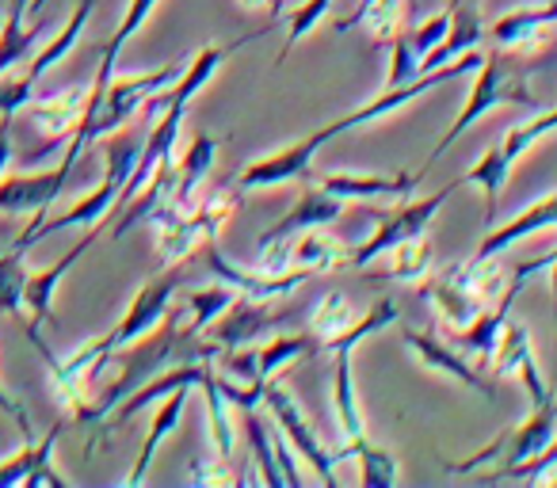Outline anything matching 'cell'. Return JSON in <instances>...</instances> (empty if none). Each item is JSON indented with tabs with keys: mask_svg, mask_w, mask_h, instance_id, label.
<instances>
[{
	"mask_svg": "<svg viewBox=\"0 0 557 488\" xmlns=\"http://www.w3.org/2000/svg\"><path fill=\"white\" fill-rule=\"evenodd\" d=\"M103 225V222H100ZM100 225H88L85 237L73 245L70 252H65L58 264L42 267V272H27V287H24V305L32 310V321L35 325H47V321H54V290L58 283L65 279V275L73 272V264H77L81 256H85L88 249L96 245V237H100Z\"/></svg>",
	"mask_w": 557,
	"mask_h": 488,
	"instance_id": "obj_22",
	"label": "cell"
},
{
	"mask_svg": "<svg viewBox=\"0 0 557 488\" xmlns=\"http://www.w3.org/2000/svg\"><path fill=\"white\" fill-rule=\"evenodd\" d=\"M287 321H290L287 310H271V302H263V298L240 295L237 302H233L230 310H225L222 317L207 328L210 343H202V348H207V355L214 359V351L248 348V343H256L268 333H275L278 325H287Z\"/></svg>",
	"mask_w": 557,
	"mask_h": 488,
	"instance_id": "obj_10",
	"label": "cell"
},
{
	"mask_svg": "<svg viewBox=\"0 0 557 488\" xmlns=\"http://www.w3.org/2000/svg\"><path fill=\"white\" fill-rule=\"evenodd\" d=\"M428 272H432V237L424 229L389 249V275L397 283H420Z\"/></svg>",
	"mask_w": 557,
	"mask_h": 488,
	"instance_id": "obj_34",
	"label": "cell"
},
{
	"mask_svg": "<svg viewBox=\"0 0 557 488\" xmlns=\"http://www.w3.org/2000/svg\"><path fill=\"white\" fill-rule=\"evenodd\" d=\"M141 141H146V138H141ZM141 141H111V146H108V176H103V184L96 187L92 195H85L81 202H73L65 214L42 217V222L27 225V229L16 237V245H12V249L27 252L32 245L54 237V233H62V229H88V225L108 222V217L119 210V202H123L126 179H131V172L138 168Z\"/></svg>",
	"mask_w": 557,
	"mask_h": 488,
	"instance_id": "obj_3",
	"label": "cell"
},
{
	"mask_svg": "<svg viewBox=\"0 0 557 488\" xmlns=\"http://www.w3.org/2000/svg\"><path fill=\"white\" fill-rule=\"evenodd\" d=\"M4 24H9V12H0V35H4Z\"/></svg>",
	"mask_w": 557,
	"mask_h": 488,
	"instance_id": "obj_49",
	"label": "cell"
},
{
	"mask_svg": "<svg viewBox=\"0 0 557 488\" xmlns=\"http://www.w3.org/2000/svg\"><path fill=\"white\" fill-rule=\"evenodd\" d=\"M554 431H557V397L546 404H539V409H531V416H527L523 424L500 431L488 447H481L478 454H470L466 462H447V470L470 473V470H481L485 462H500L493 473H485V480H500L508 470L527 465L534 454H542V450L549 447V439H554Z\"/></svg>",
	"mask_w": 557,
	"mask_h": 488,
	"instance_id": "obj_5",
	"label": "cell"
},
{
	"mask_svg": "<svg viewBox=\"0 0 557 488\" xmlns=\"http://www.w3.org/2000/svg\"><path fill=\"white\" fill-rule=\"evenodd\" d=\"M32 0H9V24H4V35H20L24 32V12Z\"/></svg>",
	"mask_w": 557,
	"mask_h": 488,
	"instance_id": "obj_47",
	"label": "cell"
},
{
	"mask_svg": "<svg viewBox=\"0 0 557 488\" xmlns=\"http://www.w3.org/2000/svg\"><path fill=\"white\" fill-rule=\"evenodd\" d=\"M27 252L12 249L0 256V313L20 317L24 310V287H27V267H24Z\"/></svg>",
	"mask_w": 557,
	"mask_h": 488,
	"instance_id": "obj_37",
	"label": "cell"
},
{
	"mask_svg": "<svg viewBox=\"0 0 557 488\" xmlns=\"http://www.w3.org/2000/svg\"><path fill=\"white\" fill-rule=\"evenodd\" d=\"M184 401H187V389H180V393H169L161 404H157V412H153V424H149L146 442H141V450H138V462H134V470L126 473V480H123V485L138 488L141 480H146L149 465H153L157 447H161V442L169 439L172 431H176L180 416H184Z\"/></svg>",
	"mask_w": 557,
	"mask_h": 488,
	"instance_id": "obj_28",
	"label": "cell"
},
{
	"mask_svg": "<svg viewBox=\"0 0 557 488\" xmlns=\"http://www.w3.org/2000/svg\"><path fill=\"white\" fill-rule=\"evenodd\" d=\"M481 35H485V24H481V0H455V16H450L447 39H443L432 54L420 58V77L432 70H443L447 62L470 54V50H478Z\"/></svg>",
	"mask_w": 557,
	"mask_h": 488,
	"instance_id": "obj_25",
	"label": "cell"
},
{
	"mask_svg": "<svg viewBox=\"0 0 557 488\" xmlns=\"http://www.w3.org/2000/svg\"><path fill=\"white\" fill-rule=\"evenodd\" d=\"M218 149H222V138L195 134V141L187 146V153L176 157V164H172L169 195H164V202L153 210V217L157 214H184V210L195 207V195H199V184L210 172V164H214ZM153 217H149V222H153Z\"/></svg>",
	"mask_w": 557,
	"mask_h": 488,
	"instance_id": "obj_19",
	"label": "cell"
},
{
	"mask_svg": "<svg viewBox=\"0 0 557 488\" xmlns=\"http://www.w3.org/2000/svg\"><path fill=\"white\" fill-rule=\"evenodd\" d=\"M321 146H325V138L313 130L310 138H298V141H290L287 149H278V153H268V157H260V161L245 164V168L237 172V179H233V187L245 195V191H263V187L290 184V179L310 184L313 157H318Z\"/></svg>",
	"mask_w": 557,
	"mask_h": 488,
	"instance_id": "obj_12",
	"label": "cell"
},
{
	"mask_svg": "<svg viewBox=\"0 0 557 488\" xmlns=\"http://www.w3.org/2000/svg\"><path fill=\"white\" fill-rule=\"evenodd\" d=\"M65 431V420L58 416L39 439H24V447L12 458L0 462V488L9 485H27V488H65L70 480L62 473H54V447Z\"/></svg>",
	"mask_w": 557,
	"mask_h": 488,
	"instance_id": "obj_14",
	"label": "cell"
},
{
	"mask_svg": "<svg viewBox=\"0 0 557 488\" xmlns=\"http://www.w3.org/2000/svg\"><path fill=\"white\" fill-rule=\"evenodd\" d=\"M549 470H557V435L549 439V447L542 450V454H534L527 465H516V470H508L500 480H542Z\"/></svg>",
	"mask_w": 557,
	"mask_h": 488,
	"instance_id": "obj_43",
	"label": "cell"
},
{
	"mask_svg": "<svg viewBox=\"0 0 557 488\" xmlns=\"http://www.w3.org/2000/svg\"><path fill=\"white\" fill-rule=\"evenodd\" d=\"M207 366H210V359H191V363H180V366H172V371H164V374H153V378H146L141 381L134 393H126V401H119L115 409L103 416V424L92 431V439H88V450L96 447V442H108L111 435L119 431L123 424H131L138 412H146L149 404H157V401H164L169 393H180V389H199V381H202V374H207Z\"/></svg>",
	"mask_w": 557,
	"mask_h": 488,
	"instance_id": "obj_7",
	"label": "cell"
},
{
	"mask_svg": "<svg viewBox=\"0 0 557 488\" xmlns=\"http://www.w3.org/2000/svg\"><path fill=\"white\" fill-rule=\"evenodd\" d=\"M0 412H4L9 420H16V427H20V435H24V439H35L32 416H27V409H24V404H20L16 397H12L4 386H0Z\"/></svg>",
	"mask_w": 557,
	"mask_h": 488,
	"instance_id": "obj_44",
	"label": "cell"
},
{
	"mask_svg": "<svg viewBox=\"0 0 557 488\" xmlns=\"http://www.w3.org/2000/svg\"><path fill=\"white\" fill-rule=\"evenodd\" d=\"M557 130V108L554 111H542V115H534V118H527V123H519V126H511L508 134H504V141H500V149L508 153V161L516 164L519 157L527 153L531 146H539L546 134H554Z\"/></svg>",
	"mask_w": 557,
	"mask_h": 488,
	"instance_id": "obj_38",
	"label": "cell"
},
{
	"mask_svg": "<svg viewBox=\"0 0 557 488\" xmlns=\"http://www.w3.org/2000/svg\"><path fill=\"white\" fill-rule=\"evenodd\" d=\"M351 348L333 351L336 366H333V412H336V431H341V442H336V462L341 458H356L359 450L367 447V420L363 409H359L356 397V378H351Z\"/></svg>",
	"mask_w": 557,
	"mask_h": 488,
	"instance_id": "obj_17",
	"label": "cell"
},
{
	"mask_svg": "<svg viewBox=\"0 0 557 488\" xmlns=\"http://www.w3.org/2000/svg\"><path fill=\"white\" fill-rule=\"evenodd\" d=\"M511 168H516V164H511L508 153L496 146V149H488V153H481L478 164H473L466 176H458L462 184L478 187V191L485 195V222L488 225L496 222V210H500V195H504V187H508V179H511Z\"/></svg>",
	"mask_w": 557,
	"mask_h": 488,
	"instance_id": "obj_29",
	"label": "cell"
},
{
	"mask_svg": "<svg viewBox=\"0 0 557 488\" xmlns=\"http://www.w3.org/2000/svg\"><path fill=\"white\" fill-rule=\"evenodd\" d=\"M450 16H455V0H447V9L435 12V16H428L424 24H417V27H412V32H409L412 50H417L420 58L432 54V50L440 47L443 39H447V32H450Z\"/></svg>",
	"mask_w": 557,
	"mask_h": 488,
	"instance_id": "obj_42",
	"label": "cell"
},
{
	"mask_svg": "<svg viewBox=\"0 0 557 488\" xmlns=\"http://www.w3.org/2000/svg\"><path fill=\"white\" fill-rule=\"evenodd\" d=\"M263 404H268L271 420L278 424V431L287 435V442L298 450V454L306 458V462L313 465V473H318L321 485L336 488L341 485V477H336V454H329L325 447H321L318 431L310 427V420L302 416V409H298V401L287 393V389L278 386L275 378L263 386Z\"/></svg>",
	"mask_w": 557,
	"mask_h": 488,
	"instance_id": "obj_8",
	"label": "cell"
},
{
	"mask_svg": "<svg viewBox=\"0 0 557 488\" xmlns=\"http://www.w3.org/2000/svg\"><path fill=\"white\" fill-rule=\"evenodd\" d=\"M405 16H409V0H374L371 9L359 12L356 20H336V35L363 27L374 42H394L405 32Z\"/></svg>",
	"mask_w": 557,
	"mask_h": 488,
	"instance_id": "obj_30",
	"label": "cell"
},
{
	"mask_svg": "<svg viewBox=\"0 0 557 488\" xmlns=\"http://www.w3.org/2000/svg\"><path fill=\"white\" fill-rule=\"evenodd\" d=\"M321 351V340L313 333H295V336H275V340L260 343L256 348V355H260V374L263 378H278V374L287 371L290 363H298V359L306 355H318Z\"/></svg>",
	"mask_w": 557,
	"mask_h": 488,
	"instance_id": "obj_32",
	"label": "cell"
},
{
	"mask_svg": "<svg viewBox=\"0 0 557 488\" xmlns=\"http://www.w3.org/2000/svg\"><path fill=\"white\" fill-rule=\"evenodd\" d=\"M318 187L344 202H374V199H409L420 184L417 172H397V176H367V172H321L310 176Z\"/></svg>",
	"mask_w": 557,
	"mask_h": 488,
	"instance_id": "obj_21",
	"label": "cell"
},
{
	"mask_svg": "<svg viewBox=\"0 0 557 488\" xmlns=\"http://www.w3.org/2000/svg\"><path fill=\"white\" fill-rule=\"evenodd\" d=\"M344 214V199H336V195H329L325 187H306L302 195L295 199V207L287 210V214L278 217L271 229L260 233V249H268V245H283V240H290L295 233H306V229H318V225H333L336 217Z\"/></svg>",
	"mask_w": 557,
	"mask_h": 488,
	"instance_id": "obj_20",
	"label": "cell"
},
{
	"mask_svg": "<svg viewBox=\"0 0 557 488\" xmlns=\"http://www.w3.org/2000/svg\"><path fill=\"white\" fill-rule=\"evenodd\" d=\"M248 424V447H252V458H256V480L268 488H287V480H283V470H278V458H275V439L268 435V427H263V420L256 416V412H245Z\"/></svg>",
	"mask_w": 557,
	"mask_h": 488,
	"instance_id": "obj_36",
	"label": "cell"
},
{
	"mask_svg": "<svg viewBox=\"0 0 557 488\" xmlns=\"http://www.w3.org/2000/svg\"><path fill=\"white\" fill-rule=\"evenodd\" d=\"M394 58H389V77H386V88H401V85H412L420 77V54L412 50V39L409 32H401L394 42Z\"/></svg>",
	"mask_w": 557,
	"mask_h": 488,
	"instance_id": "obj_41",
	"label": "cell"
},
{
	"mask_svg": "<svg viewBox=\"0 0 557 488\" xmlns=\"http://www.w3.org/2000/svg\"><path fill=\"white\" fill-rule=\"evenodd\" d=\"M184 70H187V62H184V58H176V62H164V65H157V70H149V73L111 77V85L103 88L100 103H92V108H88L85 123L77 126V134H73L70 146H65V157H62L65 168L73 172L85 149H92L96 141H103V138H111V134L123 130V126L131 123V118L138 115V111L146 108L157 92H164V88H169Z\"/></svg>",
	"mask_w": 557,
	"mask_h": 488,
	"instance_id": "obj_2",
	"label": "cell"
},
{
	"mask_svg": "<svg viewBox=\"0 0 557 488\" xmlns=\"http://www.w3.org/2000/svg\"><path fill=\"white\" fill-rule=\"evenodd\" d=\"M73 172L65 164L35 176H0V214H32V225L50 214Z\"/></svg>",
	"mask_w": 557,
	"mask_h": 488,
	"instance_id": "obj_16",
	"label": "cell"
},
{
	"mask_svg": "<svg viewBox=\"0 0 557 488\" xmlns=\"http://www.w3.org/2000/svg\"><path fill=\"white\" fill-rule=\"evenodd\" d=\"M554 225H557V191L554 195H542L539 202H531L527 210H519V214L508 217V222L488 225V233L481 237L478 252H473L470 260L500 256L504 249L519 245L523 237H534V233H542V229H554Z\"/></svg>",
	"mask_w": 557,
	"mask_h": 488,
	"instance_id": "obj_23",
	"label": "cell"
},
{
	"mask_svg": "<svg viewBox=\"0 0 557 488\" xmlns=\"http://www.w3.org/2000/svg\"><path fill=\"white\" fill-rule=\"evenodd\" d=\"M287 245V264L290 267H306L313 275H329L336 267H348V245L336 240L333 233H325V225L318 229L295 233V240H283Z\"/></svg>",
	"mask_w": 557,
	"mask_h": 488,
	"instance_id": "obj_26",
	"label": "cell"
},
{
	"mask_svg": "<svg viewBox=\"0 0 557 488\" xmlns=\"http://www.w3.org/2000/svg\"><path fill=\"white\" fill-rule=\"evenodd\" d=\"M359 480H363L367 488H389L397 485V458L389 454V450L374 447V442H367L363 450H359Z\"/></svg>",
	"mask_w": 557,
	"mask_h": 488,
	"instance_id": "obj_40",
	"label": "cell"
},
{
	"mask_svg": "<svg viewBox=\"0 0 557 488\" xmlns=\"http://www.w3.org/2000/svg\"><path fill=\"white\" fill-rule=\"evenodd\" d=\"M92 9H96V0H77V4H73V12H70V20H65L62 32H58L54 39H50L47 47H42L39 54L27 62L24 73H27V80H32V85H39V80L47 77V73L54 70L58 62H65V54H70V50L81 42V32L88 27V16H92Z\"/></svg>",
	"mask_w": 557,
	"mask_h": 488,
	"instance_id": "obj_27",
	"label": "cell"
},
{
	"mask_svg": "<svg viewBox=\"0 0 557 488\" xmlns=\"http://www.w3.org/2000/svg\"><path fill=\"white\" fill-rule=\"evenodd\" d=\"M333 9V0H302V4H295V9L287 12V42H283V50H278L275 65L287 62V54L298 47V42L306 39V35L313 32V27L325 20V12Z\"/></svg>",
	"mask_w": 557,
	"mask_h": 488,
	"instance_id": "obj_39",
	"label": "cell"
},
{
	"mask_svg": "<svg viewBox=\"0 0 557 488\" xmlns=\"http://www.w3.org/2000/svg\"><path fill=\"white\" fill-rule=\"evenodd\" d=\"M539 73V65L523 62V58H511V50H500L496 47L485 62L473 70V85H470V96H466L462 111L455 115V123L447 126L440 141L432 146L428 161L417 168V179H424L432 172V164L470 130L478 118H485L488 111L504 108V103H523V108H534V92H531V77Z\"/></svg>",
	"mask_w": 557,
	"mask_h": 488,
	"instance_id": "obj_1",
	"label": "cell"
},
{
	"mask_svg": "<svg viewBox=\"0 0 557 488\" xmlns=\"http://www.w3.org/2000/svg\"><path fill=\"white\" fill-rule=\"evenodd\" d=\"M199 389H202V397H207L210 442H214L218 458H222V462H230V458H233V447H237V435H233L230 401H225L222 389H218V378H214V359H210V366H207V374H202Z\"/></svg>",
	"mask_w": 557,
	"mask_h": 488,
	"instance_id": "obj_33",
	"label": "cell"
},
{
	"mask_svg": "<svg viewBox=\"0 0 557 488\" xmlns=\"http://www.w3.org/2000/svg\"><path fill=\"white\" fill-rule=\"evenodd\" d=\"M351 325H356V310H351V302L341 295V290H329V295L310 310V333L318 336L321 343L336 340V336L348 333Z\"/></svg>",
	"mask_w": 557,
	"mask_h": 488,
	"instance_id": "obj_35",
	"label": "cell"
},
{
	"mask_svg": "<svg viewBox=\"0 0 557 488\" xmlns=\"http://www.w3.org/2000/svg\"><path fill=\"white\" fill-rule=\"evenodd\" d=\"M88 85H73L65 92H50V96H39V100L27 103V118L35 123V130H42L50 138L47 153L62 149L65 141L77 134V126L85 123L88 115Z\"/></svg>",
	"mask_w": 557,
	"mask_h": 488,
	"instance_id": "obj_18",
	"label": "cell"
},
{
	"mask_svg": "<svg viewBox=\"0 0 557 488\" xmlns=\"http://www.w3.org/2000/svg\"><path fill=\"white\" fill-rule=\"evenodd\" d=\"M240 9H248V12H256V9H271L278 16L283 12V0H237Z\"/></svg>",
	"mask_w": 557,
	"mask_h": 488,
	"instance_id": "obj_48",
	"label": "cell"
},
{
	"mask_svg": "<svg viewBox=\"0 0 557 488\" xmlns=\"http://www.w3.org/2000/svg\"><path fill=\"white\" fill-rule=\"evenodd\" d=\"M455 187H462V179H455V184L440 187V191L432 195V199H412L405 202V207H397L394 214H379V229L371 233V237L363 240V245H356V249L348 252V267H367L371 260L386 256L394 245H401L405 237H412V233L428 229V222H432L435 214L443 210V202L455 195Z\"/></svg>",
	"mask_w": 557,
	"mask_h": 488,
	"instance_id": "obj_6",
	"label": "cell"
},
{
	"mask_svg": "<svg viewBox=\"0 0 557 488\" xmlns=\"http://www.w3.org/2000/svg\"><path fill=\"white\" fill-rule=\"evenodd\" d=\"M12 153H16V146H12V118H0V176L9 172Z\"/></svg>",
	"mask_w": 557,
	"mask_h": 488,
	"instance_id": "obj_46",
	"label": "cell"
},
{
	"mask_svg": "<svg viewBox=\"0 0 557 488\" xmlns=\"http://www.w3.org/2000/svg\"><path fill=\"white\" fill-rule=\"evenodd\" d=\"M420 295L432 302V310L440 313V321L450 328L473 325V321L481 317V310L488 305L485 298H481V290L473 287L470 264H447L443 272H435L432 279L424 283Z\"/></svg>",
	"mask_w": 557,
	"mask_h": 488,
	"instance_id": "obj_15",
	"label": "cell"
},
{
	"mask_svg": "<svg viewBox=\"0 0 557 488\" xmlns=\"http://www.w3.org/2000/svg\"><path fill=\"white\" fill-rule=\"evenodd\" d=\"M546 27H557V0H542V4H531V9H516L504 12L493 24V42L500 50H534L542 39H546Z\"/></svg>",
	"mask_w": 557,
	"mask_h": 488,
	"instance_id": "obj_24",
	"label": "cell"
},
{
	"mask_svg": "<svg viewBox=\"0 0 557 488\" xmlns=\"http://www.w3.org/2000/svg\"><path fill=\"white\" fill-rule=\"evenodd\" d=\"M401 340L409 343V351L432 374H443V378L458 381V386L470 389V393L485 397V401H496V378H485V374H481L478 366L462 355V351L447 348V343H443L435 333H420V328L401 325Z\"/></svg>",
	"mask_w": 557,
	"mask_h": 488,
	"instance_id": "obj_13",
	"label": "cell"
},
{
	"mask_svg": "<svg viewBox=\"0 0 557 488\" xmlns=\"http://www.w3.org/2000/svg\"><path fill=\"white\" fill-rule=\"evenodd\" d=\"M240 191L237 187H222V191L207 195V199H195L191 210L184 214H157V267H176L184 264L191 252H199L207 240H214L222 233V225L237 214Z\"/></svg>",
	"mask_w": 557,
	"mask_h": 488,
	"instance_id": "obj_4",
	"label": "cell"
},
{
	"mask_svg": "<svg viewBox=\"0 0 557 488\" xmlns=\"http://www.w3.org/2000/svg\"><path fill=\"white\" fill-rule=\"evenodd\" d=\"M488 374H493V378H504V374H519V381H523V393H527V401H531V409L554 401V389H549V381L542 378L539 359H534L531 328H527L523 321H511V317L504 321L500 340H496V351H493V359H488Z\"/></svg>",
	"mask_w": 557,
	"mask_h": 488,
	"instance_id": "obj_11",
	"label": "cell"
},
{
	"mask_svg": "<svg viewBox=\"0 0 557 488\" xmlns=\"http://www.w3.org/2000/svg\"><path fill=\"white\" fill-rule=\"evenodd\" d=\"M202 260H207L210 272H214L222 283H230L237 295L263 298V302H275V298L295 295L306 279H313V272H306V267H283V272H268V267H240V264H233L225 252H218L214 240L202 245Z\"/></svg>",
	"mask_w": 557,
	"mask_h": 488,
	"instance_id": "obj_9",
	"label": "cell"
},
{
	"mask_svg": "<svg viewBox=\"0 0 557 488\" xmlns=\"http://www.w3.org/2000/svg\"><path fill=\"white\" fill-rule=\"evenodd\" d=\"M191 485H237V477L225 473V470H202V462H195Z\"/></svg>",
	"mask_w": 557,
	"mask_h": 488,
	"instance_id": "obj_45",
	"label": "cell"
},
{
	"mask_svg": "<svg viewBox=\"0 0 557 488\" xmlns=\"http://www.w3.org/2000/svg\"><path fill=\"white\" fill-rule=\"evenodd\" d=\"M237 298H240L237 290H233L230 283H222V279H218L214 287L191 290V295H187V325L180 328V333L191 336V340H195V336H202L225 310H230L233 302H237Z\"/></svg>",
	"mask_w": 557,
	"mask_h": 488,
	"instance_id": "obj_31",
	"label": "cell"
}]
</instances>
